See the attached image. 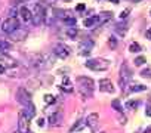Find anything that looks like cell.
Here are the masks:
<instances>
[{
  "label": "cell",
  "mask_w": 151,
  "mask_h": 133,
  "mask_svg": "<svg viewBox=\"0 0 151 133\" xmlns=\"http://www.w3.org/2000/svg\"><path fill=\"white\" fill-rule=\"evenodd\" d=\"M55 64V55L52 53H40V55H36L33 59V65L37 66V68H49Z\"/></svg>",
  "instance_id": "1"
},
{
  "label": "cell",
  "mask_w": 151,
  "mask_h": 133,
  "mask_svg": "<svg viewBox=\"0 0 151 133\" xmlns=\"http://www.w3.org/2000/svg\"><path fill=\"white\" fill-rule=\"evenodd\" d=\"M87 68H91L93 71H105L108 70V66H110V62L107 59H89L86 64H84Z\"/></svg>",
  "instance_id": "2"
},
{
  "label": "cell",
  "mask_w": 151,
  "mask_h": 133,
  "mask_svg": "<svg viewBox=\"0 0 151 133\" xmlns=\"http://www.w3.org/2000/svg\"><path fill=\"white\" fill-rule=\"evenodd\" d=\"M18 28H19V21L16 18H8L2 24V31L6 33V34H12Z\"/></svg>",
  "instance_id": "3"
},
{
  "label": "cell",
  "mask_w": 151,
  "mask_h": 133,
  "mask_svg": "<svg viewBox=\"0 0 151 133\" xmlns=\"http://www.w3.org/2000/svg\"><path fill=\"white\" fill-rule=\"evenodd\" d=\"M45 18H46V10H45V8L40 6V5H36L34 13H33V22L36 25H39V24H42L45 21Z\"/></svg>",
  "instance_id": "4"
},
{
  "label": "cell",
  "mask_w": 151,
  "mask_h": 133,
  "mask_svg": "<svg viewBox=\"0 0 151 133\" xmlns=\"http://www.w3.org/2000/svg\"><path fill=\"white\" fill-rule=\"evenodd\" d=\"M70 52H71L70 47L65 46V45H62V43H59V45H56V46L54 47V55L58 56V58H61V59L68 58V56H70Z\"/></svg>",
  "instance_id": "5"
},
{
  "label": "cell",
  "mask_w": 151,
  "mask_h": 133,
  "mask_svg": "<svg viewBox=\"0 0 151 133\" xmlns=\"http://www.w3.org/2000/svg\"><path fill=\"white\" fill-rule=\"evenodd\" d=\"M16 99H18V102L22 104L24 106L28 105V104H31V95L28 93V90H25L24 87H19V89H18V92H16Z\"/></svg>",
  "instance_id": "6"
},
{
  "label": "cell",
  "mask_w": 151,
  "mask_h": 133,
  "mask_svg": "<svg viewBox=\"0 0 151 133\" xmlns=\"http://www.w3.org/2000/svg\"><path fill=\"white\" fill-rule=\"evenodd\" d=\"M130 77H132V75H130V71H129V68H128V65L123 64L121 68H120V87H121V89L126 87V84L129 83Z\"/></svg>",
  "instance_id": "7"
},
{
  "label": "cell",
  "mask_w": 151,
  "mask_h": 133,
  "mask_svg": "<svg viewBox=\"0 0 151 133\" xmlns=\"http://www.w3.org/2000/svg\"><path fill=\"white\" fill-rule=\"evenodd\" d=\"M92 49H93V42L89 38L83 40V42H80V45H79V52L82 55H89L92 52Z\"/></svg>",
  "instance_id": "8"
},
{
  "label": "cell",
  "mask_w": 151,
  "mask_h": 133,
  "mask_svg": "<svg viewBox=\"0 0 151 133\" xmlns=\"http://www.w3.org/2000/svg\"><path fill=\"white\" fill-rule=\"evenodd\" d=\"M18 13L21 15V18H22V21H24V22L33 21V12H31L27 6H21V8H19V10H18Z\"/></svg>",
  "instance_id": "9"
},
{
  "label": "cell",
  "mask_w": 151,
  "mask_h": 133,
  "mask_svg": "<svg viewBox=\"0 0 151 133\" xmlns=\"http://www.w3.org/2000/svg\"><path fill=\"white\" fill-rule=\"evenodd\" d=\"M77 82L80 83V90H84V89H89L92 90L93 89V82L92 78H87V77H79Z\"/></svg>",
  "instance_id": "10"
},
{
  "label": "cell",
  "mask_w": 151,
  "mask_h": 133,
  "mask_svg": "<svg viewBox=\"0 0 151 133\" xmlns=\"http://www.w3.org/2000/svg\"><path fill=\"white\" fill-rule=\"evenodd\" d=\"M18 129L19 133H28V120L22 112L19 114V121H18Z\"/></svg>",
  "instance_id": "11"
},
{
  "label": "cell",
  "mask_w": 151,
  "mask_h": 133,
  "mask_svg": "<svg viewBox=\"0 0 151 133\" xmlns=\"http://www.w3.org/2000/svg\"><path fill=\"white\" fill-rule=\"evenodd\" d=\"M99 89L102 90V92H108V93H113V92H114L113 83L110 82L108 78H102V80H99Z\"/></svg>",
  "instance_id": "12"
},
{
  "label": "cell",
  "mask_w": 151,
  "mask_h": 133,
  "mask_svg": "<svg viewBox=\"0 0 151 133\" xmlns=\"http://www.w3.org/2000/svg\"><path fill=\"white\" fill-rule=\"evenodd\" d=\"M98 121H99V115H98L96 112L89 114V115L86 117V120H84V123L89 126V127H95V126L98 124Z\"/></svg>",
  "instance_id": "13"
},
{
  "label": "cell",
  "mask_w": 151,
  "mask_h": 133,
  "mask_svg": "<svg viewBox=\"0 0 151 133\" xmlns=\"http://www.w3.org/2000/svg\"><path fill=\"white\" fill-rule=\"evenodd\" d=\"M22 114L27 117V120H31L34 115H36V108H34V105L33 104H28V105H25L24 106V111Z\"/></svg>",
  "instance_id": "14"
},
{
  "label": "cell",
  "mask_w": 151,
  "mask_h": 133,
  "mask_svg": "<svg viewBox=\"0 0 151 133\" xmlns=\"http://www.w3.org/2000/svg\"><path fill=\"white\" fill-rule=\"evenodd\" d=\"M61 120H62L61 112H54L52 115L49 117V123H50V126H59L61 124Z\"/></svg>",
  "instance_id": "15"
},
{
  "label": "cell",
  "mask_w": 151,
  "mask_h": 133,
  "mask_svg": "<svg viewBox=\"0 0 151 133\" xmlns=\"http://www.w3.org/2000/svg\"><path fill=\"white\" fill-rule=\"evenodd\" d=\"M25 36H27V31L21 30V28H18V30H15L14 33H12V37H14L15 40H24Z\"/></svg>",
  "instance_id": "16"
},
{
  "label": "cell",
  "mask_w": 151,
  "mask_h": 133,
  "mask_svg": "<svg viewBox=\"0 0 151 133\" xmlns=\"http://www.w3.org/2000/svg\"><path fill=\"white\" fill-rule=\"evenodd\" d=\"M61 89L65 90V92H71L73 90V83L68 80V77H64V80H62V84H61Z\"/></svg>",
  "instance_id": "17"
},
{
  "label": "cell",
  "mask_w": 151,
  "mask_h": 133,
  "mask_svg": "<svg viewBox=\"0 0 151 133\" xmlns=\"http://www.w3.org/2000/svg\"><path fill=\"white\" fill-rule=\"evenodd\" d=\"M111 15H113V13H110V12L101 13V15L98 16V24H99V25H101V24H105L108 19H111Z\"/></svg>",
  "instance_id": "18"
},
{
  "label": "cell",
  "mask_w": 151,
  "mask_h": 133,
  "mask_svg": "<svg viewBox=\"0 0 151 133\" xmlns=\"http://www.w3.org/2000/svg\"><path fill=\"white\" fill-rule=\"evenodd\" d=\"M98 22V16H92V18H87L84 19V27H92L93 24Z\"/></svg>",
  "instance_id": "19"
},
{
  "label": "cell",
  "mask_w": 151,
  "mask_h": 133,
  "mask_svg": "<svg viewBox=\"0 0 151 133\" xmlns=\"http://www.w3.org/2000/svg\"><path fill=\"white\" fill-rule=\"evenodd\" d=\"M84 124H86V123L83 121V120H79V123H77V124H74V126H73V127L70 129V132H71V133H74L76 130H80V129H82V127H83Z\"/></svg>",
  "instance_id": "20"
},
{
  "label": "cell",
  "mask_w": 151,
  "mask_h": 133,
  "mask_svg": "<svg viewBox=\"0 0 151 133\" xmlns=\"http://www.w3.org/2000/svg\"><path fill=\"white\" fill-rule=\"evenodd\" d=\"M67 34L71 38H76V36H77V28H76V27H68V28H67Z\"/></svg>",
  "instance_id": "21"
},
{
  "label": "cell",
  "mask_w": 151,
  "mask_h": 133,
  "mask_svg": "<svg viewBox=\"0 0 151 133\" xmlns=\"http://www.w3.org/2000/svg\"><path fill=\"white\" fill-rule=\"evenodd\" d=\"M144 90H147V86L144 84H135L130 87V92H144Z\"/></svg>",
  "instance_id": "22"
},
{
  "label": "cell",
  "mask_w": 151,
  "mask_h": 133,
  "mask_svg": "<svg viewBox=\"0 0 151 133\" xmlns=\"http://www.w3.org/2000/svg\"><path fill=\"white\" fill-rule=\"evenodd\" d=\"M64 22L70 27H74L76 25V18L74 16H64Z\"/></svg>",
  "instance_id": "23"
},
{
  "label": "cell",
  "mask_w": 151,
  "mask_h": 133,
  "mask_svg": "<svg viewBox=\"0 0 151 133\" xmlns=\"http://www.w3.org/2000/svg\"><path fill=\"white\" fill-rule=\"evenodd\" d=\"M129 50L133 52V53H139V52H141V46L138 45V43H132V45L129 46Z\"/></svg>",
  "instance_id": "24"
},
{
  "label": "cell",
  "mask_w": 151,
  "mask_h": 133,
  "mask_svg": "<svg viewBox=\"0 0 151 133\" xmlns=\"http://www.w3.org/2000/svg\"><path fill=\"white\" fill-rule=\"evenodd\" d=\"M141 75H142L144 78H151V66H148V68L142 70V71H141Z\"/></svg>",
  "instance_id": "25"
},
{
  "label": "cell",
  "mask_w": 151,
  "mask_h": 133,
  "mask_svg": "<svg viewBox=\"0 0 151 133\" xmlns=\"http://www.w3.org/2000/svg\"><path fill=\"white\" fill-rule=\"evenodd\" d=\"M138 105H139L138 101H129L128 104H126V108H136Z\"/></svg>",
  "instance_id": "26"
},
{
  "label": "cell",
  "mask_w": 151,
  "mask_h": 133,
  "mask_svg": "<svg viewBox=\"0 0 151 133\" xmlns=\"http://www.w3.org/2000/svg\"><path fill=\"white\" fill-rule=\"evenodd\" d=\"M10 47V43H8V42H3V40H0V52L2 50H5V49H9Z\"/></svg>",
  "instance_id": "27"
},
{
  "label": "cell",
  "mask_w": 151,
  "mask_h": 133,
  "mask_svg": "<svg viewBox=\"0 0 151 133\" xmlns=\"http://www.w3.org/2000/svg\"><path fill=\"white\" fill-rule=\"evenodd\" d=\"M111 105L114 106V108H116L117 111H121V110H123V108H121V105H120V102H119V99H114V101L111 102Z\"/></svg>",
  "instance_id": "28"
},
{
  "label": "cell",
  "mask_w": 151,
  "mask_h": 133,
  "mask_svg": "<svg viewBox=\"0 0 151 133\" xmlns=\"http://www.w3.org/2000/svg\"><path fill=\"white\" fill-rule=\"evenodd\" d=\"M45 102L46 104H54L55 102V96H52V95H45Z\"/></svg>",
  "instance_id": "29"
},
{
  "label": "cell",
  "mask_w": 151,
  "mask_h": 133,
  "mask_svg": "<svg viewBox=\"0 0 151 133\" xmlns=\"http://www.w3.org/2000/svg\"><path fill=\"white\" fill-rule=\"evenodd\" d=\"M133 62H135V65H138V66H139V65H142V64L145 62V58H144V56H138V58H136Z\"/></svg>",
  "instance_id": "30"
},
{
  "label": "cell",
  "mask_w": 151,
  "mask_h": 133,
  "mask_svg": "<svg viewBox=\"0 0 151 133\" xmlns=\"http://www.w3.org/2000/svg\"><path fill=\"white\" fill-rule=\"evenodd\" d=\"M108 45H110L111 47H116V45H117L116 38H114V37H110V40H108Z\"/></svg>",
  "instance_id": "31"
},
{
  "label": "cell",
  "mask_w": 151,
  "mask_h": 133,
  "mask_svg": "<svg viewBox=\"0 0 151 133\" xmlns=\"http://www.w3.org/2000/svg\"><path fill=\"white\" fill-rule=\"evenodd\" d=\"M128 13H129V9H124L121 13H120V18L123 19V18H126V16H128Z\"/></svg>",
  "instance_id": "32"
},
{
  "label": "cell",
  "mask_w": 151,
  "mask_h": 133,
  "mask_svg": "<svg viewBox=\"0 0 151 133\" xmlns=\"http://www.w3.org/2000/svg\"><path fill=\"white\" fill-rule=\"evenodd\" d=\"M145 114H147L148 117H151V105H148V106H147V110H145Z\"/></svg>",
  "instance_id": "33"
},
{
  "label": "cell",
  "mask_w": 151,
  "mask_h": 133,
  "mask_svg": "<svg viewBox=\"0 0 151 133\" xmlns=\"http://www.w3.org/2000/svg\"><path fill=\"white\" fill-rule=\"evenodd\" d=\"M145 37L151 40V28H148V30H147V33H145Z\"/></svg>",
  "instance_id": "34"
},
{
  "label": "cell",
  "mask_w": 151,
  "mask_h": 133,
  "mask_svg": "<svg viewBox=\"0 0 151 133\" xmlns=\"http://www.w3.org/2000/svg\"><path fill=\"white\" fill-rule=\"evenodd\" d=\"M37 124H39V126L42 127V126L45 124V120H43V118H39V120H37Z\"/></svg>",
  "instance_id": "35"
},
{
  "label": "cell",
  "mask_w": 151,
  "mask_h": 133,
  "mask_svg": "<svg viewBox=\"0 0 151 133\" xmlns=\"http://www.w3.org/2000/svg\"><path fill=\"white\" fill-rule=\"evenodd\" d=\"M31 0H15V3H28Z\"/></svg>",
  "instance_id": "36"
},
{
  "label": "cell",
  "mask_w": 151,
  "mask_h": 133,
  "mask_svg": "<svg viewBox=\"0 0 151 133\" xmlns=\"http://www.w3.org/2000/svg\"><path fill=\"white\" fill-rule=\"evenodd\" d=\"M76 9H77V10H83V9H84V5H79Z\"/></svg>",
  "instance_id": "37"
},
{
  "label": "cell",
  "mask_w": 151,
  "mask_h": 133,
  "mask_svg": "<svg viewBox=\"0 0 151 133\" xmlns=\"http://www.w3.org/2000/svg\"><path fill=\"white\" fill-rule=\"evenodd\" d=\"M2 73H5V65L0 64V74H2Z\"/></svg>",
  "instance_id": "38"
},
{
  "label": "cell",
  "mask_w": 151,
  "mask_h": 133,
  "mask_svg": "<svg viewBox=\"0 0 151 133\" xmlns=\"http://www.w3.org/2000/svg\"><path fill=\"white\" fill-rule=\"evenodd\" d=\"M110 2H113V3H119V0H110Z\"/></svg>",
  "instance_id": "39"
},
{
  "label": "cell",
  "mask_w": 151,
  "mask_h": 133,
  "mask_svg": "<svg viewBox=\"0 0 151 133\" xmlns=\"http://www.w3.org/2000/svg\"><path fill=\"white\" fill-rule=\"evenodd\" d=\"M130 2H135L136 3V2H141V0H130Z\"/></svg>",
  "instance_id": "40"
},
{
  "label": "cell",
  "mask_w": 151,
  "mask_h": 133,
  "mask_svg": "<svg viewBox=\"0 0 151 133\" xmlns=\"http://www.w3.org/2000/svg\"><path fill=\"white\" fill-rule=\"evenodd\" d=\"M150 15H151V10H150Z\"/></svg>",
  "instance_id": "41"
},
{
  "label": "cell",
  "mask_w": 151,
  "mask_h": 133,
  "mask_svg": "<svg viewBox=\"0 0 151 133\" xmlns=\"http://www.w3.org/2000/svg\"><path fill=\"white\" fill-rule=\"evenodd\" d=\"M28 133H31V132H28Z\"/></svg>",
  "instance_id": "42"
},
{
  "label": "cell",
  "mask_w": 151,
  "mask_h": 133,
  "mask_svg": "<svg viewBox=\"0 0 151 133\" xmlns=\"http://www.w3.org/2000/svg\"><path fill=\"white\" fill-rule=\"evenodd\" d=\"M67 2H68V0H67Z\"/></svg>",
  "instance_id": "43"
}]
</instances>
